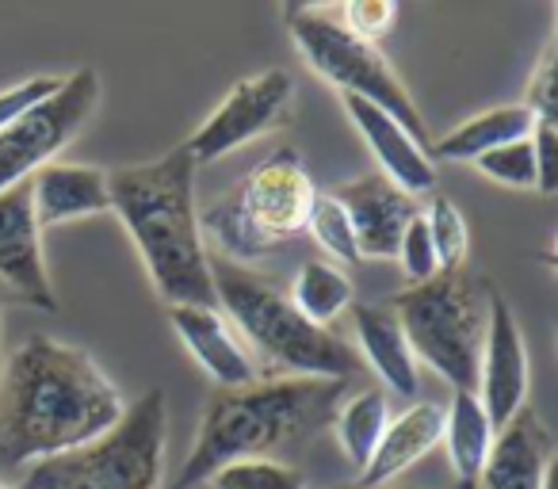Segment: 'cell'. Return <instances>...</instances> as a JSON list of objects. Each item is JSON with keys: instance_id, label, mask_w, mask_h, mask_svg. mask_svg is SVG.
Returning <instances> with one entry per match:
<instances>
[{"instance_id": "1", "label": "cell", "mask_w": 558, "mask_h": 489, "mask_svg": "<svg viewBox=\"0 0 558 489\" xmlns=\"http://www.w3.org/2000/svg\"><path fill=\"white\" fill-rule=\"evenodd\" d=\"M126 402L85 349L27 337L0 375V466H27L100 440Z\"/></svg>"}, {"instance_id": "2", "label": "cell", "mask_w": 558, "mask_h": 489, "mask_svg": "<svg viewBox=\"0 0 558 489\" xmlns=\"http://www.w3.org/2000/svg\"><path fill=\"white\" fill-rule=\"evenodd\" d=\"M108 195L111 215L131 233L157 295L169 306H218L187 149L177 146L149 164L111 169Z\"/></svg>"}, {"instance_id": "3", "label": "cell", "mask_w": 558, "mask_h": 489, "mask_svg": "<svg viewBox=\"0 0 558 489\" xmlns=\"http://www.w3.org/2000/svg\"><path fill=\"white\" fill-rule=\"evenodd\" d=\"M341 398L344 382L288 375L241 390H218L203 409L195 443L169 489L207 486L210 474L238 459H271L276 451L311 440L322 425L333 420Z\"/></svg>"}, {"instance_id": "4", "label": "cell", "mask_w": 558, "mask_h": 489, "mask_svg": "<svg viewBox=\"0 0 558 489\" xmlns=\"http://www.w3.org/2000/svg\"><path fill=\"white\" fill-rule=\"evenodd\" d=\"M210 280H215V303L233 321V333L253 344L268 367L288 371V379L344 382L364 367L352 344L306 321L288 295H279L248 268L210 257Z\"/></svg>"}, {"instance_id": "5", "label": "cell", "mask_w": 558, "mask_h": 489, "mask_svg": "<svg viewBox=\"0 0 558 489\" xmlns=\"http://www.w3.org/2000/svg\"><path fill=\"white\" fill-rule=\"evenodd\" d=\"M314 184L299 149H279L260 161L222 203L199 215L203 241H215L222 260H256L306 233Z\"/></svg>"}, {"instance_id": "6", "label": "cell", "mask_w": 558, "mask_h": 489, "mask_svg": "<svg viewBox=\"0 0 558 489\" xmlns=\"http://www.w3.org/2000/svg\"><path fill=\"white\" fill-rule=\"evenodd\" d=\"M169 405L161 390H146L126 405L119 425L100 440L65 455L32 463L12 489H161Z\"/></svg>"}, {"instance_id": "7", "label": "cell", "mask_w": 558, "mask_h": 489, "mask_svg": "<svg viewBox=\"0 0 558 489\" xmlns=\"http://www.w3.org/2000/svg\"><path fill=\"white\" fill-rule=\"evenodd\" d=\"M486 303L489 291L478 280L463 272H440L390 298V310L402 321L413 359L433 367L444 382H451V390H474Z\"/></svg>"}, {"instance_id": "8", "label": "cell", "mask_w": 558, "mask_h": 489, "mask_svg": "<svg viewBox=\"0 0 558 489\" xmlns=\"http://www.w3.org/2000/svg\"><path fill=\"white\" fill-rule=\"evenodd\" d=\"M283 24H288L299 54L306 58V65H311L318 77H326L329 85L341 88L344 96H360V100L375 103V108L387 111L425 154L433 149V134H428V126H425V115L417 111L410 88L398 81V73L390 70V62L383 58L379 47L352 39L341 27V20L326 9L291 4V9L283 12Z\"/></svg>"}, {"instance_id": "9", "label": "cell", "mask_w": 558, "mask_h": 489, "mask_svg": "<svg viewBox=\"0 0 558 489\" xmlns=\"http://www.w3.org/2000/svg\"><path fill=\"white\" fill-rule=\"evenodd\" d=\"M100 108V77L93 65H81L73 77H62L58 93L27 108L0 131V192L27 184L43 164H50Z\"/></svg>"}, {"instance_id": "10", "label": "cell", "mask_w": 558, "mask_h": 489, "mask_svg": "<svg viewBox=\"0 0 558 489\" xmlns=\"http://www.w3.org/2000/svg\"><path fill=\"white\" fill-rule=\"evenodd\" d=\"M295 108V81L283 70H264L245 77L226 93V100L203 119V126L184 142L195 164H210L230 157L233 149L264 138L283 126Z\"/></svg>"}, {"instance_id": "11", "label": "cell", "mask_w": 558, "mask_h": 489, "mask_svg": "<svg viewBox=\"0 0 558 489\" xmlns=\"http://www.w3.org/2000/svg\"><path fill=\"white\" fill-rule=\"evenodd\" d=\"M527 387H532V364H527L520 321H517V314H512L509 298L489 295L474 394H478L494 432H501V428L527 405Z\"/></svg>"}, {"instance_id": "12", "label": "cell", "mask_w": 558, "mask_h": 489, "mask_svg": "<svg viewBox=\"0 0 558 489\" xmlns=\"http://www.w3.org/2000/svg\"><path fill=\"white\" fill-rule=\"evenodd\" d=\"M0 283L35 310H58L54 283L43 257V225L35 218L32 184L0 192Z\"/></svg>"}, {"instance_id": "13", "label": "cell", "mask_w": 558, "mask_h": 489, "mask_svg": "<svg viewBox=\"0 0 558 489\" xmlns=\"http://www.w3.org/2000/svg\"><path fill=\"white\" fill-rule=\"evenodd\" d=\"M337 203L344 207L352 233H356L360 260H395L405 225L421 215L417 199L398 192L383 176L352 180L337 192Z\"/></svg>"}, {"instance_id": "14", "label": "cell", "mask_w": 558, "mask_h": 489, "mask_svg": "<svg viewBox=\"0 0 558 489\" xmlns=\"http://www.w3.org/2000/svg\"><path fill=\"white\" fill-rule=\"evenodd\" d=\"M555 463V436L547 432L539 413L524 405L494 436V448H489L474 489H539Z\"/></svg>"}, {"instance_id": "15", "label": "cell", "mask_w": 558, "mask_h": 489, "mask_svg": "<svg viewBox=\"0 0 558 489\" xmlns=\"http://www.w3.org/2000/svg\"><path fill=\"white\" fill-rule=\"evenodd\" d=\"M169 321L180 344L222 390H241L256 382L253 356L230 321L218 314V306H169Z\"/></svg>"}, {"instance_id": "16", "label": "cell", "mask_w": 558, "mask_h": 489, "mask_svg": "<svg viewBox=\"0 0 558 489\" xmlns=\"http://www.w3.org/2000/svg\"><path fill=\"white\" fill-rule=\"evenodd\" d=\"M344 111H349L352 126L360 131V138L367 142L372 157L379 161L383 180L395 184L398 192H405L410 199L428 195L436 187V164L387 111H379L375 103L360 100V96H344Z\"/></svg>"}, {"instance_id": "17", "label": "cell", "mask_w": 558, "mask_h": 489, "mask_svg": "<svg viewBox=\"0 0 558 489\" xmlns=\"http://www.w3.org/2000/svg\"><path fill=\"white\" fill-rule=\"evenodd\" d=\"M27 184H32L35 218H39L43 230L62 222H77V218L108 215L111 210L108 172L96 169V164L50 161Z\"/></svg>"}, {"instance_id": "18", "label": "cell", "mask_w": 558, "mask_h": 489, "mask_svg": "<svg viewBox=\"0 0 558 489\" xmlns=\"http://www.w3.org/2000/svg\"><path fill=\"white\" fill-rule=\"evenodd\" d=\"M440 440H444V405L440 402L410 405V409L398 413L387 425L379 448L372 451L367 466L360 470L356 489H387L410 466H417Z\"/></svg>"}, {"instance_id": "19", "label": "cell", "mask_w": 558, "mask_h": 489, "mask_svg": "<svg viewBox=\"0 0 558 489\" xmlns=\"http://www.w3.org/2000/svg\"><path fill=\"white\" fill-rule=\"evenodd\" d=\"M352 310V329H356V356L360 364H367L375 375L383 379V387L398 398H417L421 375H417V359L413 349L402 333V321L398 314L387 306L375 303H360L349 306Z\"/></svg>"}, {"instance_id": "20", "label": "cell", "mask_w": 558, "mask_h": 489, "mask_svg": "<svg viewBox=\"0 0 558 489\" xmlns=\"http://www.w3.org/2000/svg\"><path fill=\"white\" fill-rule=\"evenodd\" d=\"M494 425H489L486 409H482L474 390H451V402L444 405V448H448L451 470H456L459 486L474 489L486 455L494 448Z\"/></svg>"}, {"instance_id": "21", "label": "cell", "mask_w": 558, "mask_h": 489, "mask_svg": "<svg viewBox=\"0 0 558 489\" xmlns=\"http://www.w3.org/2000/svg\"><path fill=\"white\" fill-rule=\"evenodd\" d=\"M535 126V115L524 103H509V108L482 111V115L459 123L451 134L433 142L428 157H444V161H478V157L494 154L497 146H509L517 138H527Z\"/></svg>"}, {"instance_id": "22", "label": "cell", "mask_w": 558, "mask_h": 489, "mask_svg": "<svg viewBox=\"0 0 558 489\" xmlns=\"http://www.w3.org/2000/svg\"><path fill=\"white\" fill-rule=\"evenodd\" d=\"M291 306L314 321L318 329H329L352 306V280L333 260H306L291 283Z\"/></svg>"}, {"instance_id": "23", "label": "cell", "mask_w": 558, "mask_h": 489, "mask_svg": "<svg viewBox=\"0 0 558 489\" xmlns=\"http://www.w3.org/2000/svg\"><path fill=\"white\" fill-rule=\"evenodd\" d=\"M387 425H390V402H387V390H379V387L360 390L349 405H341V409L333 413L337 443H341V451L349 455V463L356 466V470L367 466V459L379 448Z\"/></svg>"}, {"instance_id": "24", "label": "cell", "mask_w": 558, "mask_h": 489, "mask_svg": "<svg viewBox=\"0 0 558 489\" xmlns=\"http://www.w3.org/2000/svg\"><path fill=\"white\" fill-rule=\"evenodd\" d=\"M421 218H425L428 241H433L436 268L440 272H463L466 253H471V230H466V218L459 215L456 203L448 195H436L428 210H421Z\"/></svg>"}, {"instance_id": "25", "label": "cell", "mask_w": 558, "mask_h": 489, "mask_svg": "<svg viewBox=\"0 0 558 489\" xmlns=\"http://www.w3.org/2000/svg\"><path fill=\"white\" fill-rule=\"evenodd\" d=\"M210 489H306V478L299 466L283 459H238L210 474Z\"/></svg>"}, {"instance_id": "26", "label": "cell", "mask_w": 558, "mask_h": 489, "mask_svg": "<svg viewBox=\"0 0 558 489\" xmlns=\"http://www.w3.org/2000/svg\"><path fill=\"white\" fill-rule=\"evenodd\" d=\"M306 230L314 233V241H318L333 260H341V265H360L356 233H352L349 215H344V207L337 203L333 192H314Z\"/></svg>"}, {"instance_id": "27", "label": "cell", "mask_w": 558, "mask_h": 489, "mask_svg": "<svg viewBox=\"0 0 558 489\" xmlns=\"http://www.w3.org/2000/svg\"><path fill=\"white\" fill-rule=\"evenodd\" d=\"M474 169L486 180L505 187H535V157H532V138H517L509 146H497L494 154L478 157Z\"/></svg>"}, {"instance_id": "28", "label": "cell", "mask_w": 558, "mask_h": 489, "mask_svg": "<svg viewBox=\"0 0 558 489\" xmlns=\"http://www.w3.org/2000/svg\"><path fill=\"white\" fill-rule=\"evenodd\" d=\"M398 265H402V276L410 288L417 283H428L433 276H440L436 268V253H433V241H428V230H425V218H413L402 233V245H398Z\"/></svg>"}, {"instance_id": "29", "label": "cell", "mask_w": 558, "mask_h": 489, "mask_svg": "<svg viewBox=\"0 0 558 489\" xmlns=\"http://www.w3.org/2000/svg\"><path fill=\"white\" fill-rule=\"evenodd\" d=\"M337 20H341V27L352 35V39L372 42L375 47V42L395 27L398 9L390 4V0H352V4H344V12Z\"/></svg>"}, {"instance_id": "30", "label": "cell", "mask_w": 558, "mask_h": 489, "mask_svg": "<svg viewBox=\"0 0 558 489\" xmlns=\"http://www.w3.org/2000/svg\"><path fill=\"white\" fill-rule=\"evenodd\" d=\"M527 138H532V157H535V192L555 195L558 192V126L535 123Z\"/></svg>"}, {"instance_id": "31", "label": "cell", "mask_w": 558, "mask_h": 489, "mask_svg": "<svg viewBox=\"0 0 558 489\" xmlns=\"http://www.w3.org/2000/svg\"><path fill=\"white\" fill-rule=\"evenodd\" d=\"M527 111L535 115V123H555V39L547 42L539 65H535V77L527 81Z\"/></svg>"}, {"instance_id": "32", "label": "cell", "mask_w": 558, "mask_h": 489, "mask_svg": "<svg viewBox=\"0 0 558 489\" xmlns=\"http://www.w3.org/2000/svg\"><path fill=\"white\" fill-rule=\"evenodd\" d=\"M58 85H62V77H27L24 85L0 93V131H4L16 115H24L27 108L47 100L50 93H58Z\"/></svg>"}, {"instance_id": "33", "label": "cell", "mask_w": 558, "mask_h": 489, "mask_svg": "<svg viewBox=\"0 0 558 489\" xmlns=\"http://www.w3.org/2000/svg\"><path fill=\"white\" fill-rule=\"evenodd\" d=\"M0 489H9V486H4V481H0Z\"/></svg>"}]
</instances>
